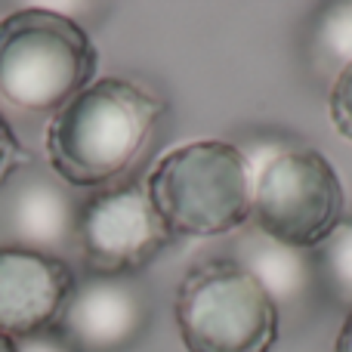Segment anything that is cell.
<instances>
[{"label":"cell","instance_id":"6da1fadb","mask_svg":"<svg viewBox=\"0 0 352 352\" xmlns=\"http://www.w3.org/2000/svg\"><path fill=\"white\" fill-rule=\"evenodd\" d=\"M164 102L124 78H102L62 105L47 127V161L62 182L102 188L121 179L152 142Z\"/></svg>","mask_w":352,"mask_h":352},{"label":"cell","instance_id":"7a4b0ae2","mask_svg":"<svg viewBox=\"0 0 352 352\" xmlns=\"http://www.w3.org/2000/svg\"><path fill=\"white\" fill-rule=\"evenodd\" d=\"M99 53L74 19L22 6L0 19V99L25 115H56L93 84Z\"/></svg>","mask_w":352,"mask_h":352},{"label":"cell","instance_id":"3957f363","mask_svg":"<svg viewBox=\"0 0 352 352\" xmlns=\"http://www.w3.org/2000/svg\"><path fill=\"white\" fill-rule=\"evenodd\" d=\"M146 192L170 238H217L241 229L254 207V170L223 140H198L152 167Z\"/></svg>","mask_w":352,"mask_h":352},{"label":"cell","instance_id":"277c9868","mask_svg":"<svg viewBox=\"0 0 352 352\" xmlns=\"http://www.w3.org/2000/svg\"><path fill=\"white\" fill-rule=\"evenodd\" d=\"M188 352H269L281 309L238 260H207L182 278L173 303Z\"/></svg>","mask_w":352,"mask_h":352},{"label":"cell","instance_id":"5b68a950","mask_svg":"<svg viewBox=\"0 0 352 352\" xmlns=\"http://www.w3.org/2000/svg\"><path fill=\"white\" fill-rule=\"evenodd\" d=\"M343 217V182L322 152L285 148L256 167L250 219L260 235L297 250H316Z\"/></svg>","mask_w":352,"mask_h":352},{"label":"cell","instance_id":"8992f818","mask_svg":"<svg viewBox=\"0 0 352 352\" xmlns=\"http://www.w3.org/2000/svg\"><path fill=\"white\" fill-rule=\"evenodd\" d=\"M146 186H115L93 195L78 213V248L93 275L130 278L170 244Z\"/></svg>","mask_w":352,"mask_h":352},{"label":"cell","instance_id":"52a82bcc","mask_svg":"<svg viewBox=\"0 0 352 352\" xmlns=\"http://www.w3.org/2000/svg\"><path fill=\"white\" fill-rule=\"evenodd\" d=\"M74 285V272L59 256L0 244V334L28 340L53 331Z\"/></svg>","mask_w":352,"mask_h":352},{"label":"cell","instance_id":"ba28073f","mask_svg":"<svg viewBox=\"0 0 352 352\" xmlns=\"http://www.w3.org/2000/svg\"><path fill=\"white\" fill-rule=\"evenodd\" d=\"M148 300L130 278L90 275L74 285L56 334L78 352H121L142 334Z\"/></svg>","mask_w":352,"mask_h":352},{"label":"cell","instance_id":"9c48e42d","mask_svg":"<svg viewBox=\"0 0 352 352\" xmlns=\"http://www.w3.org/2000/svg\"><path fill=\"white\" fill-rule=\"evenodd\" d=\"M78 207L72 195L50 176L28 170L3 204V223L16 248L59 256L78 241Z\"/></svg>","mask_w":352,"mask_h":352},{"label":"cell","instance_id":"30bf717a","mask_svg":"<svg viewBox=\"0 0 352 352\" xmlns=\"http://www.w3.org/2000/svg\"><path fill=\"white\" fill-rule=\"evenodd\" d=\"M241 263L250 275L263 285V291L275 300V306H287L303 297L309 285V266L303 263V250L278 244L266 235H250L241 250Z\"/></svg>","mask_w":352,"mask_h":352},{"label":"cell","instance_id":"8fae6325","mask_svg":"<svg viewBox=\"0 0 352 352\" xmlns=\"http://www.w3.org/2000/svg\"><path fill=\"white\" fill-rule=\"evenodd\" d=\"M318 272L328 291L352 309V213L337 223V229L316 248Z\"/></svg>","mask_w":352,"mask_h":352},{"label":"cell","instance_id":"7c38bea8","mask_svg":"<svg viewBox=\"0 0 352 352\" xmlns=\"http://www.w3.org/2000/svg\"><path fill=\"white\" fill-rule=\"evenodd\" d=\"M318 41H322V47L340 62V68L349 65L352 62V3L331 6L328 16L322 19Z\"/></svg>","mask_w":352,"mask_h":352},{"label":"cell","instance_id":"4fadbf2b","mask_svg":"<svg viewBox=\"0 0 352 352\" xmlns=\"http://www.w3.org/2000/svg\"><path fill=\"white\" fill-rule=\"evenodd\" d=\"M328 102H331V121H334L337 133L352 142V62L337 72Z\"/></svg>","mask_w":352,"mask_h":352},{"label":"cell","instance_id":"5bb4252c","mask_svg":"<svg viewBox=\"0 0 352 352\" xmlns=\"http://www.w3.org/2000/svg\"><path fill=\"white\" fill-rule=\"evenodd\" d=\"M22 164H25L22 146H19L16 133L10 130V124L0 118V186H3V182L10 179V176L16 173Z\"/></svg>","mask_w":352,"mask_h":352},{"label":"cell","instance_id":"9a60e30c","mask_svg":"<svg viewBox=\"0 0 352 352\" xmlns=\"http://www.w3.org/2000/svg\"><path fill=\"white\" fill-rule=\"evenodd\" d=\"M19 352H78V349L62 340L56 331H43V334H37V337L19 340Z\"/></svg>","mask_w":352,"mask_h":352},{"label":"cell","instance_id":"2e32d148","mask_svg":"<svg viewBox=\"0 0 352 352\" xmlns=\"http://www.w3.org/2000/svg\"><path fill=\"white\" fill-rule=\"evenodd\" d=\"M334 352H352V309L343 322L340 334H337V343H334Z\"/></svg>","mask_w":352,"mask_h":352},{"label":"cell","instance_id":"e0dca14e","mask_svg":"<svg viewBox=\"0 0 352 352\" xmlns=\"http://www.w3.org/2000/svg\"><path fill=\"white\" fill-rule=\"evenodd\" d=\"M0 352H19V340H12V337L0 334Z\"/></svg>","mask_w":352,"mask_h":352}]
</instances>
